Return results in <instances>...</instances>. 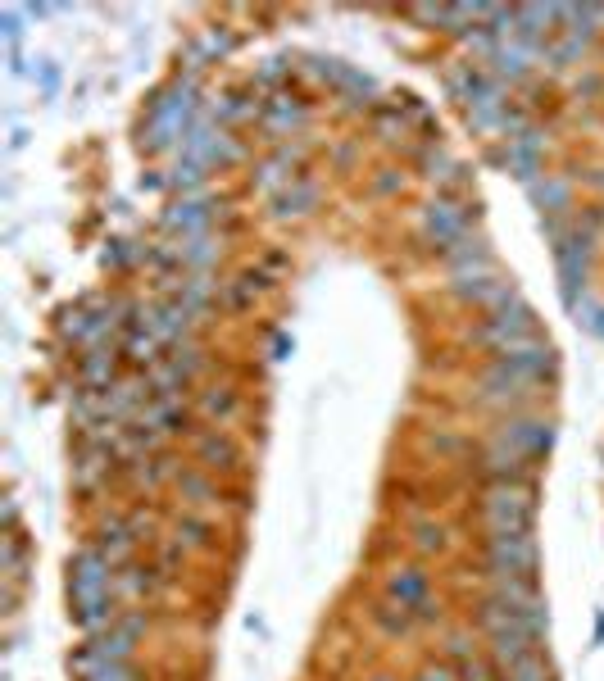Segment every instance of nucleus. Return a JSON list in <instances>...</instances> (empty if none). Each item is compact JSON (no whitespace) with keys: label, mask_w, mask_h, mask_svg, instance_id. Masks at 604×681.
Listing matches in <instances>:
<instances>
[{"label":"nucleus","mask_w":604,"mask_h":681,"mask_svg":"<svg viewBox=\"0 0 604 681\" xmlns=\"http://www.w3.org/2000/svg\"><path fill=\"white\" fill-rule=\"evenodd\" d=\"M414 545L418 550H446V527L441 523H414Z\"/></svg>","instance_id":"8"},{"label":"nucleus","mask_w":604,"mask_h":681,"mask_svg":"<svg viewBox=\"0 0 604 681\" xmlns=\"http://www.w3.org/2000/svg\"><path fill=\"white\" fill-rule=\"evenodd\" d=\"M196 450H200V459H205V464H232V459H237V450H232V445L223 441L218 432L196 436Z\"/></svg>","instance_id":"7"},{"label":"nucleus","mask_w":604,"mask_h":681,"mask_svg":"<svg viewBox=\"0 0 604 681\" xmlns=\"http://www.w3.org/2000/svg\"><path fill=\"white\" fill-rule=\"evenodd\" d=\"M237 391H232V386H214V391H205L200 395V414L205 418H218V423H228L232 414H237Z\"/></svg>","instance_id":"5"},{"label":"nucleus","mask_w":604,"mask_h":681,"mask_svg":"<svg viewBox=\"0 0 604 681\" xmlns=\"http://www.w3.org/2000/svg\"><path fill=\"white\" fill-rule=\"evenodd\" d=\"M532 514H536L532 482H500L482 500V518L491 532H532Z\"/></svg>","instance_id":"1"},{"label":"nucleus","mask_w":604,"mask_h":681,"mask_svg":"<svg viewBox=\"0 0 604 681\" xmlns=\"http://www.w3.org/2000/svg\"><path fill=\"white\" fill-rule=\"evenodd\" d=\"M491 577H536V541L532 532H491L486 536Z\"/></svg>","instance_id":"2"},{"label":"nucleus","mask_w":604,"mask_h":681,"mask_svg":"<svg viewBox=\"0 0 604 681\" xmlns=\"http://www.w3.org/2000/svg\"><path fill=\"white\" fill-rule=\"evenodd\" d=\"M418 681H459V672H450V668H432V672H423Z\"/></svg>","instance_id":"11"},{"label":"nucleus","mask_w":604,"mask_h":681,"mask_svg":"<svg viewBox=\"0 0 604 681\" xmlns=\"http://www.w3.org/2000/svg\"><path fill=\"white\" fill-rule=\"evenodd\" d=\"M532 196H536V205H545L550 214H564L568 200H573V182H564V178H555V182H532Z\"/></svg>","instance_id":"6"},{"label":"nucleus","mask_w":604,"mask_h":681,"mask_svg":"<svg viewBox=\"0 0 604 681\" xmlns=\"http://www.w3.org/2000/svg\"><path fill=\"white\" fill-rule=\"evenodd\" d=\"M182 541L209 545V523H200V518H178V550H182Z\"/></svg>","instance_id":"9"},{"label":"nucleus","mask_w":604,"mask_h":681,"mask_svg":"<svg viewBox=\"0 0 604 681\" xmlns=\"http://www.w3.org/2000/svg\"><path fill=\"white\" fill-rule=\"evenodd\" d=\"M387 595H391L396 604H405V609H409V604L418 609V604L427 600V577L418 573V568H400V573H391Z\"/></svg>","instance_id":"4"},{"label":"nucleus","mask_w":604,"mask_h":681,"mask_svg":"<svg viewBox=\"0 0 604 681\" xmlns=\"http://www.w3.org/2000/svg\"><path fill=\"white\" fill-rule=\"evenodd\" d=\"M500 445H509V450L536 459V454L550 445V423H509L505 432H500Z\"/></svg>","instance_id":"3"},{"label":"nucleus","mask_w":604,"mask_h":681,"mask_svg":"<svg viewBox=\"0 0 604 681\" xmlns=\"http://www.w3.org/2000/svg\"><path fill=\"white\" fill-rule=\"evenodd\" d=\"M314 196H318V191L314 187H309V182H300V187L296 191H282V196H278V209H282V214H291V209H296V205H314ZM296 214H300V209H296Z\"/></svg>","instance_id":"10"}]
</instances>
